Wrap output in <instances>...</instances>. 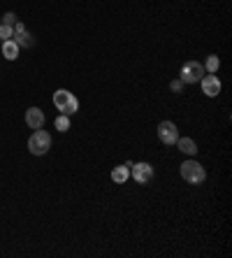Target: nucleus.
Segmentation results:
<instances>
[{"label": "nucleus", "instance_id": "nucleus-1", "mask_svg": "<svg viewBox=\"0 0 232 258\" xmlns=\"http://www.w3.org/2000/svg\"><path fill=\"white\" fill-rule=\"evenodd\" d=\"M54 105H56V109H58L60 114H65V116H72L79 109V100L74 98V93H70L67 89L56 91L54 93Z\"/></svg>", "mask_w": 232, "mask_h": 258}, {"label": "nucleus", "instance_id": "nucleus-2", "mask_svg": "<svg viewBox=\"0 0 232 258\" xmlns=\"http://www.w3.org/2000/svg\"><path fill=\"white\" fill-rule=\"evenodd\" d=\"M49 149H51V135H49L47 131H40V128H37L28 140V151L33 156H44Z\"/></svg>", "mask_w": 232, "mask_h": 258}, {"label": "nucleus", "instance_id": "nucleus-3", "mask_svg": "<svg viewBox=\"0 0 232 258\" xmlns=\"http://www.w3.org/2000/svg\"><path fill=\"white\" fill-rule=\"evenodd\" d=\"M181 177H184L188 184H202L207 179V172L197 161H186L181 163Z\"/></svg>", "mask_w": 232, "mask_h": 258}, {"label": "nucleus", "instance_id": "nucleus-4", "mask_svg": "<svg viewBox=\"0 0 232 258\" xmlns=\"http://www.w3.org/2000/svg\"><path fill=\"white\" fill-rule=\"evenodd\" d=\"M202 77H204V66L197 63V60H188V63L181 68V82H184V84H197Z\"/></svg>", "mask_w": 232, "mask_h": 258}, {"label": "nucleus", "instance_id": "nucleus-5", "mask_svg": "<svg viewBox=\"0 0 232 258\" xmlns=\"http://www.w3.org/2000/svg\"><path fill=\"white\" fill-rule=\"evenodd\" d=\"M158 138H161L163 144H177V140H179L177 126H174L172 121H163L161 126H158Z\"/></svg>", "mask_w": 232, "mask_h": 258}, {"label": "nucleus", "instance_id": "nucleus-6", "mask_svg": "<svg viewBox=\"0 0 232 258\" xmlns=\"http://www.w3.org/2000/svg\"><path fill=\"white\" fill-rule=\"evenodd\" d=\"M200 84H202V93L209 98H216L220 93V79L216 77L214 72H211V75H204V77L200 79Z\"/></svg>", "mask_w": 232, "mask_h": 258}, {"label": "nucleus", "instance_id": "nucleus-7", "mask_svg": "<svg viewBox=\"0 0 232 258\" xmlns=\"http://www.w3.org/2000/svg\"><path fill=\"white\" fill-rule=\"evenodd\" d=\"M132 177L137 184H149L153 179V168L149 163H137V165H132Z\"/></svg>", "mask_w": 232, "mask_h": 258}, {"label": "nucleus", "instance_id": "nucleus-8", "mask_svg": "<svg viewBox=\"0 0 232 258\" xmlns=\"http://www.w3.org/2000/svg\"><path fill=\"white\" fill-rule=\"evenodd\" d=\"M12 37H14V42H17L19 47H26V49L33 47V42H35V40H33V35H30L28 30L24 28V24H19V21L14 24V35Z\"/></svg>", "mask_w": 232, "mask_h": 258}, {"label": "nucleus", "instance_id": "nucleus-9", "mask_svg": "<svg viewBox=\"0 0 232 258\" xmlns=\"http://www.w3.org/2000/svg\"><path fill=\"white\" fill-rule=\"evenodd\" d=\"M26 123H28L33 131H37V128L44 126V112H42L40 107H30L26 109Z\"/></svg>", "mask_w": 232, "mask_h": 258}, {"label": "nucleus", "instance_id": "nucleus-10", "mask_svg": "<svg viewBox=\"0 0 232 258\" xmlns=\"http://www.w3.org/2000/svg\"><path fill=\"white\" fill-rule=\"evenodd\" d=\"M128 177H130V168L128 165H116L112 170V181H116V184H125Z\"/></svg>", "mask_w": 232, "mask_h": 258}, {"label": "nucleus", "instance_id": "nucleus-11", "mask_svg": "<svg viewBox=\"0 0 232 258\" xmlns=\"http://www.w3.org/2000/svg\"><path fill=\"white\" fill-rule=\"evenodd\" d=\"M177 144H179V149L184 151V154H188V156H195V154H197V144H195V140H191V138H181V140H177Z\"/></svg>", "mask_w": 232, "mask_h": 258}, {"label": "nucleus", "instance_id": "nucleus-12", "mask_svg": "<svg viewBox=\"0 0 232 258\" xmlns=\"http://www.w3.org/2000/svg\"><path fill=\"white\" fill-rule=\"evenodd\" d=\"M3 56H5L7 60H14L19 56V44L14 42V40H5V42H3Z\"/></svg>", "mask_w": 232, "mask_h": 258}, {"label": "nucleus", "instance_id": "nucleus-13", "mask_svg": "<svg viewBox=\"0 0 232 258\" xmlns=\"http://www.w3.org/2000/svg\"><path fill=\"white\" fill-rule=\"evenodd\" d=\"M218 66H220V58H218V56H209V58H207V66H204V70H209V75H211V72L218 70Z\"/></svg>", "mask_w": 232, "mask_h": 258}, {"label": "nucleus", "instance_id": "nucleus-14", "mask_svg": "<svg viewBox=\"0 0 232 258\" xmlns=\"http://www.w3.org/2000/svg\"><path fill=\"white\" fill-rule=\"evenodd\" d=\"M56 128H58L60 133H65V131H70V119H67L65 114H60L58 119H56Z\"/></svg>", "mask_w": 232, "mask_h": 258}, {"label": "nucleus", "instance_id": "nucleus-15", "mask_svg": "<svg viewBox=\"0 0 232 258\" xmlns=\"http://www.w3.org/2000/svg\"><path fill=\"white\" fill-rule=\"evenodd\" d=\"M12 35H14V28L12 26H0V40H3V42H5V40H12Z\"/></svg>", "mask_w": 232, "mask_h": 258}, {"label": "nucleus", "instance_id": "nucleus-16", "mask_svg": "<svg viewBox=\"0 0 232 258\" xmlns=\"http://www.w3.org/2000/svg\"><path fill=\"white\" fill-rule=\"evenodd\" d=\"M3 24H5V26H12V28H14V24H17V17H14L12 12H7L5 17H3Z\"/></svg>", "mask_w": 232, "mask_h": 258}, {"label": "nucleus", "instance_id": "nucleus-17", "mask_svg": "<svg viewBox=\"0 0 232 258\" xmlns=\"http://www.w3.org/2000/svg\"><path fill=\"white\" fill-rule=\"evenodd\" d=\"M170 86H172V91H174V93H179V91L184 89V82H181V79H174V82H172V84H170Z\"/></svg>", "mask_w": 232, "mask_h": 258}]
</instances>
